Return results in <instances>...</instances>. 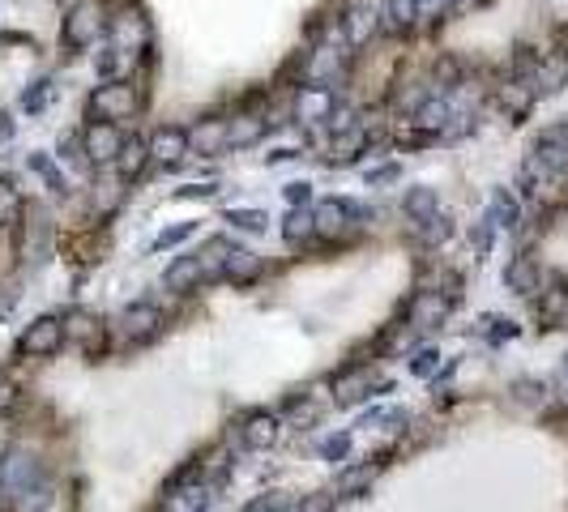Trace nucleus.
Instances as JSON below:
<instances>
[{
  "label": "nucleus",
  "instance_id": "1",
  "mask_svg": "<svg viewBox=\"0 0 568 512\" xmlns=\"http://www.w3.org/2000/svg\"><path fill=\"white\" fill-rule=\"evenodd\" d=\"M103 26H107V13H103L99 0H82V5H73V9H69L60 39H65L69 52H86V47L103 35Z\"/></svg>",
  "mask_w": 568,
  "mask_h": 512
},
{
  "label": "nucleus",
  "instance_id": "2",
  "mask_svg": "<svg viewBox=\"0 0 568 512\" xmlns=\"http://www.w3.org/2000/svg\"><path fill=\"white\" fill-rule=\"evenodd\" d=\"M137 111V94L133 86H124V82H107L90 94V116H99L107 124H116V120H129Z\"/></svg>",
  "mask_w": 568,
  "mask_h": 512
},
{
  "label": "nucleus",
  "instance_id": "3",
  "mask_svg": "<svg viewBox=\"0 0 568 512\" xmlns=\"http://www.w3.org/2000/svg\"><path fill=\"white\" fill-rule=\"evenodd\" d=\"M60 346H65V320H56V316H39L35 325H30L22 338H18V350H22V355H35V359L56 355Z\"/></svg>",
  "mask_w": 568,
  "mask_h": 512
},
{
  "label": "nucleus",
  "instance_id": "4",
  "mask_svg": "<svg viewBox=\"0 0 568 512\" xmlns=\"http://www.w3.org/2000/svg\"><path fill=\"white\" fill-rule=\"evenodd\" d=\"M163 325H167V316H163L159 303H133V308L120 312V329H124V338H129V342L159 338Z\"/></svg>",
  "mask_w": 568,
  "mask_h": 512
},
{
  "label": "nucleus",
  "instance_id": "5",
  "mask_svg": "<svg viewBox=\"0 0 568 512\" xmlns=\"http://www.w3.org/2000/svg\"><path fill=\"white\" fill-rule=\"evenodd\" d=\"M82 150H86V163H116L120 150H124V133L116 124H107V120H94L86 128V137H82Z\"/></svg>",
  "mask_w": 568,
  "mask_h": 512
},
{
  "label": "nucleus",
  "instance_id": "6",
  "mask_svg": "<svg viewBox=\"0 0 568 512\" xmlns=\"http://www.w3.org/2000/svg\"><path fill=\"white\" fill-rule=\"evenodd\" d=\"M312 222H317V235L321 239H342L355 231L359 222V210L351 201H321L317 210H312Z\"/></svg>",
  "mask_w": 568,
  "mask_h": 512
},
{
  "label": "nucleus",
  "instance_id": "7",
  "mask_svg": "<svg viewBox=\"0 0 568 512\" xmlns=\"http://www.w3.org/2000/svg\"><path fill=\"white\" fill-rule=\"evenodd\" d=\"M453 308V299L449 295H440V291H419L415 299H410V329L415 333H428V329H440V320L449 316Z\"/></svg>",
  "mask_w": 568,
  "mask_h": 512
},
{
  "label": "nucleus",
  "instance_id": "8",
  "mask_svg": "<svg viewBox=\"0 0 568 512\" xmlns=\"http://www.w3.org/2000/svg\"><path fill=\"white\" fill-rule=\"evenodd\" d=\"M193 150V137H188V128H159V133L150 137V158L154 163H167V167H176L180 158Z\"/></svg>",
  "mask_w": 568,
  "mask_h": 512
},
{
  "label": "nucleus",
  "instance_id": "9",
  "mask_svg": "<svg viewBox=\"0 0 568 512\" xmlns=\"http://www.w3.org/2000/svg\"><path fill=\"white\" fill-rule=\"evenodd\" d=\"M419 26V0H385L381 9V35L402 39Z\"/></svg>",
  "mask_w": 568,
  "mask_h": 512
},
{
  "label": "nucleus",
  "instance_id": "10",
  "mask_svg": "<svg viewBox=\"0 0 568 512\" xmlns=\"http://www.w3.org/2000/svg\"><path fill=\"white\" fill-rule=\"evenodd\" d=\"M112 39H116L112 47H120L124 56H133V60H137V56H141V47L150 43V26L141 22L137 13H120V18L112 22Z\"/></svg>",
  "mask_w": 568,
  "mask_h": 512
},
{
  "label": "nucleus",
  "instance_id": "11",
  "mask_svg": "<svg viewBox=\"0 0 568 512\" xmlns=\"http://www.w3.org/2000/svg\"><path fill=\"white\" fill-rule=\"evenodd\" d=\"M278 414H270V410H248L244 414V423H240V440L248 444V448H270L274 440H278Z\"/></svg>",
  "mask_w": 568,
  "mask_h": 512
},
{
  "label": "nucleus",
  "instance_id": "12",
  "mask_svg": "<svg viewBox=\"0 0 568 512\" xmlns=\"http://www.w3.org/2000/svg\"><path fill=\"white\" fill-rule=\"evenodd\" d=\"M496 99H500V107H504V111H509V120H522L526 111L534 107V99H539V90H534L530 77H509V82L500 86Z\"/></svg>",
  "mask_w": 568,
  "mask_h": 512
},
{
  "label": "nucleus",
  "instance_id": "13",
  "mask_svg": "<svg viewBox=\"0 0 568 512\" xmlns=\"http://www.w3.org/2000/svg\"><path fill=\"white\" fill-rule=\"evenodd\" d=\"M205 278H210V274H205L201 256H180V261L163 274V286H167V291H176V295H188V291H193V286H201Z\"/></svg>",
  "mask_w": 568,
  "mask_h": 512
},
{
  "label": "nucleus",
  "instance_id": "14",
  "mask_svg": "<svg viewBox=\"0 0 568 512\" xmlns=\"http://www.w3.org/2000/svg\"><path fill=\"white\" fill-rule=\"evenodd\" d=\"M223 278L235 282V286H248L261 278V256L248 252V248H231L227 261H223Z\"/></svg>",
  "mask_w": 568,
  "mask_h": 512
},
{
  "label": "nucleus",
  "instance_id": "15",
  "mask_svg": "<svg viewBox=\"0 0 568 512\" xmlns=\"http://www.w3.org/2000/svg\"><path fill=\"white\" fill-rule=\"evenodd\" d=\"M504 282H509V291H517V295H534L543 286V274H539V265H534V256H513L509 269H504Z\"/></svg>",
  "mask_w": 568,
  "mask_h": 512
},
{
  "label": "nucleus",
  "instance_id": "16",
  "mask_svg": "<svg viewBox=\"0 0 568 512\" xmlns=\"http://www.w3.org/2000/svg\"><path fill=\"white\" fill-rule=\"evenodd\" d=\"M265 128H270V120H261V116H235V120H227V150L257 146V141L265 137Z\"/></svg>",
  "mask_w": 568,
  "mask_h": 512
},
{
  "label": "nucleus",
  "instance_id": "17",
  "mask_svg": "<svg viewBox=\"0 0 568 512\" xmlns=\"http://www.w3.org/2000/svg\"><path fill=\"white\" fill-rule=\"evenodd\" d=\"M334 397H338V406H355L359 397H372V372L368 367H351V372H342L334 380Z\"/></svg>",
  "mask_w": 568,
  "mask_h": 512
},
{
  "label": "nucleus",
  "instance_id": "18",
  "mask_svg": "<svg viewBox=\"0 0 568 512\" xmlns=\"http://www.w3.org/2000/svg\"><path fill=\"white\" fill-rule=\"evenodd\" d=\"M568 82V56H539V69H534V90L539 94H556Z\"/></svg>",
  "mask_w": 568,
  "mask_h": 512
},
{
  "label": "nucleus",
  "instance_id": "19",
  "mask_svg": "<svg viewBox=\"0 0 568 512\" xmlns=\"http://www.w3.org/2000/svg\"><path fill=\"white\" fill-rule=\"evenodd\" d=\"M402 205H406V222H410V231H415L419 222H428V218H436V214H440V201H436V192H432V188H410Z\"/></svg>",
  "mask_w": 568,
  "mask_h": 512
},
{
  "label": "nucleus",
  "instance_id": "20",
  "mask_svg": "<svg viewBox=\"0 0 568 512\" xmlns=\"http://www.w3.org/2000/svg\"><path fill=\"white\" fill-rule=\"evenodd\" d=\"M150 163V146L141 137H124V150L116 158V167H120V180H137L141 171H146Z\"/></svg>",
  "mask_w": 568,
  "mask_h": 512
},
{
  "label": "nucleus",
  "instance_id": "21",
  "mask_svg": "<svg viewBox=\"0 0 568 512\" xmlns=\"http://www.w3.org/2000/svg\"><path fill=\"white\" fill-rule=\"evenodd\" d=\"M419 128V133H445V124H449V103L445 99H423L415 107V120H410Z\"/></svg>",
  "mask_w": 568,
  "mask_h": 512
},
{
  "label": "nucleus",
  "instance_id": "22",
  "mask_svg": "<svg viewBox=\"0 0 568 512\" xmlns=\"http://www.w3.org/2000/svg\"><path fill=\"white\" fill-rule=\"evenodd\" d=\"M188 137H193V146H197L201 154H223V150H227V120H205V124H197Z\"/></svg>",
  "mask_w": 568,
  "mask_h": 512
},
{
  "label": "nucleus",
  "instance_id": "23",
  "mask_svg": "<svg viewBox=\"0 0 568 512\" xmlns=\"http://www.w3.org/2000/svg\"><path fill=\"white\" fill-rule=\"evenodd\" d=\"M372 30H381V18H376L372 9H355L351 18H346V26H342L346 47H364L372 39Z\"/></svg>",
  "mask_w": 568,
  "mask_h": 512
},
{
  "label": "nucleus",
  "instance_id": "24",
  "mask_svg": "<svg viewBox=\"0 0 568 512\" xmlns=\"http://www.w3.org/2000/svg\"><path fill=\"white\" fill-rule=\"evenodd\" d=\"M65 338L73 342H82L86 350L99 342V316H90V312H69L65 316Z\"/></svg>",
  "mask_w": 568,
  "mask_h": 512
},
{
  "label": "nucleus",
  "instance_id": "25",
  "mask_svg": "<svg viewBox=\"0 0 568 512\" xmlns=\"http://www.w3.org/2000/svg\"><path fill=\"white\" fill-rule=\"evenodd\" d=\"M487 218H492L496 227H517V222H522V205H517L513 192L500 188L496 197H492V214H487Z\"/></svg>",
  "mask_w": 568,
  "mask_h": 512
},
{
  "label": "nucleus",
  "instance_id": "26",
  "mask_svg": "<svg viewBox=\"0 0 568 512\" xmlns=\"http://www.w3.org/2000/svg\"><path fill=\"white\" fill-rule=\"evenodd\" d=\"M376 478V466H355V470H342L338 483H334V495H359L364 487H372Z\"/></svg>",
  "mask_w": 568,
  "mask_h": 512
},
{
  "label": "nucleus",
  "instance_id": "27",
  "mask_svg": "<svg viewBox=\"0 0 568 512\" xmlns=\"http://www.w3.org/2000/svg\"><path fill=\"white\" fill-rule=\"evenodd\" d=\"M282 235H287V244H299V239H312V235H317V222H312V214H304V210H291Z\"/></svg>",
  "mask_w": 568,
  "mask_h": 512
},
{
  "label": "nucleus",
  "instance_id": "28",
  "mask_svg": "<svg viewBox=\"0 0 568 512\" xmlns=\"http://www.w3.org/2000/svg\"><path fill=\"white\" fill-rule=\"evenodd\" d=\"M22 214V197H18V188H13L9 180H0V227H9L13 218Z\"/></svg>",
  "mask_w": 568,
  "mask_h": 512
},
{
  "label": "nucleus",
  "instance_id": "29",
  "mask_svg": "<svg viewBox=\"0 0 568 512\" xmlns=\"http://www.w3.org/2000/svg\"><path fill=\"white\" fill-rule=\"evenodd\" d=\"M436 82H440V90H457L462 86V60H453V56H445L436 64Z\"/></svg>",
  "mask_w": 568,
  "mask_h": 512
},
{
  "label": "nucleus",
  "instance_id": "30",
  "mask_svg": "<svg viewBox=\"0 0 568 512\" xmlns=\"http://www.w3.org/2000/svg\"><path fill=\"white\" fill-rule=\"evenodd\" d=\"M364 133H355V128H351V133H342V141H338V146H334V163H351V158H355V150H364Z\"/></svg>",
  "mask_w": 568,
  "mask_h": 512
},
{
  "label": "nucleus",
  "instance_id": "31",
  "mask_svg": "<svg viewBox=\"0 0 568 512\" xmlns=\"http://www.w3.org/2000/svg\"><path fill=\"white\" fill-rule=\"evenodd\" d=\"M227 222H231V227H240V231H265V222H270V218H265L261 210H231Z\"/></svg>",
  "mask_w": 568,
  "mask_h": 512
},
{
  "label": "nucleus",
  "instance_id": "32",
  "mask_svg": "<svg viewBox=\"0 0 568 512\" xmlns=\"http://www.w3.org/2000/svg\"><path fill=\"white\" fill-rule=\"evenodd\" d=\"M30 167H35V171H39V175H43V180L52 184V188L65 192V175H60V171L52 167V158H47V154H30Z\"/></svg>",
  "mask_w": 568,
  "mask_h": 512
},
{
  "label": "nucleus",
  "instance_id": "33",
  "mask_svg": "<svg viewBox=\"0 0 568 512\" xmlns=\"http://www.w3.org/2000/svg\"><path fill=\"white\" fill-rule=\"evenodd\" d=\"M321 453H325L329 461H342L346 453H351V436H346V431H338V436H325V440H321Z\"/></svg>",
  "mask_w": 568,
  "mask_h": 512
},
{
  "label": "nucleus",
  "instance_id": "34",
  "mask_svg": "<svg viewBox=\"0 0 568 512\" xmlns=\"http://www.w3.org/2000/svg\"><path fill=\"white\" fill-rule=\"evenodd\" d=\"M568 316V291H551L543 299V320H564Z\"/></svg>",
  "mask_w": 568,
  "mask_h": 512
},
{
  "label": "nucleus",
  "instance_id": "35",
  "mask_svg": "<svg viewBox=\"0 0 568 512\" xmlns=\"http://www.w3.org/2000/svg\"><path fill=\"white\" fill-rule=\"evenodd\" d=\"M470 239H475V252L483 256V252H492V239H496V222L492 218H483L475 231H470Z\"/></svg>",
  "mask_w": 568,
  "mask_h": 512
},
{
  "label": "nucleus",
  "instance_id": "36",
  "mask_svg": "<svg viewBox=\"0 0 568 512\" xmlns=\"http://www.w3.org/2000/svg\"><path fill=\"white\" fill-rule=\"evenodd\" d=\"M291 512H334V495H304L299 504H291Z\"/></svg>",
  "mask_w": 568,
  "mask_h": 512
},
{
  "label": "nucleus",
  "instance_id": "37",
  "mask_svg": "<svg viewBox=\"0 0 568 512\" xmlns=\"http://www.w3.org/2000/svg\"><path fill=\"white\" fill-rule=\"evenodd\" d=\"M193 231H197L193 222H184V227H171V231H163L159 239H154V248H176V244H184V239L193 235Z\"/></svg>",
  "mask_w": 568,
  "mask_h": 512
},
{
  "label": "nucleus",
  "instance_id": "38",
  "mask_svg": "<svg viewBox=\"0 0 568 512\" xmlns=\"http://www.w3.org/2000/svg\"><path fill=\"white\" fill-rule=\"evenodd\" d=\"M449 9H453V0H419V18H428V22H440Z\"/></svg>",
  "mask_w": 568,
  "mask_h": 512
},
{
  "label": "nucleus",
  "instance_id": "39",
  "mask_svg": "<svg viewBox=\"0 0 568 512\" xmlns=\"http://www.w3.org/2000/svg\"><path fill=\"white\" fill-rule=\"evenodd\" d=\"M287 419L291 423H312V419H317V406H312V402H291L287 406Z\"/></svg>",
  "mask_w": 568,
  "mask_h": 512
},
{
  "label": "nucleus",
  "instance_id": "40",
  "mask_svg": "<svg viewBox=\"0 0 568 512\" xmlns=\"http://www.w3.org/2000/svg\"><path fill=\"white\" fill-rule=\"evenodd\" d=\"M13 402H18V389H13V380L0 372V414H9L13 410Z\"/></svg>",
  "mask_w": 568,
  "mask_h": 512
},
{
  "label": "nucleus",
  "instance_id": "41",
  "mask_svg": "<svg viewBox=\"0 0 568 512\" xmlns=\"http://www.w3.org/2000/svg\"><path fill=\"white\" fill-rule=\"evenodd\" d=\"M47 99H52V82H39V86H35V94L26 90V107H30V111H39Z\"/></svg>",
  "mask_w": 568,
  "mask_h": 512
},
{
  "label": "nucleus",
  "instance_id": "42",
  "mask_svg": "<svg viewBox=\"0 0 568 512\" xmlns=\"http://www.w3.org/2000/svg\"><path fill=\"white\" fill-rule=\"evenodd\" d=\"M287 201H291V205H299V201L308 205V201H312V188H308V184H287Z\"/></svg>",
  "mask_w": 568,
  "mask_h": 512
},
{
  "label": "nucleus",
  "instance_id": "43",
  "mask_svg": "<svg viewBox=\"0 0 568 512\" xmlns=\"http://www.w3.org/2000/svg\"><path fill=\"white\" fill-rule=\"evenodd\" d=\"M517 397H522V402H539V384H534V380H517Z\"/></svg>",
  "mask_w": 568,
  "mask_h": 512
},
{
  "label": "nucleus",
  "instance_id": "44",
  "mask_svg": "<svg viewBox=\"0 0 568 512\" xmlns=\"http://www.w3.org/2000/svg\"><path fill=\"white\" fill-rule=\"evenodd\" d=\"M432 367H436V355H432V350H423V355L415 359V372H419V376H428Z\"/></svg>",
  "mask_w": 568,
  "mask_h": 512
},
{
  "label": "nucleus",
  "instance_id": "45",
  "mask_svg": "<svg viewBox=\"0 0 568 512\" xmlns=\"http://www.w3.org/2000/svg\"><path fill=\"white\" fill-rule=\"evenodd\" d=\"M214 192H218L214 184H205V188H201V184H193V188H184L180 197H214Z\"/></svg>",
  "mask_w": 568,
  "mask_h": 512
},
{
  "label": "nucleus",
  "instance_id": "46",
  "mask_svg": "<svg viewBox=\"0 0 568 512\" xmlns=\"http://www.w3.org/2000/svg\"><path fill=\"white\" fill-rule=\"evenodd\" d=\"M13 137V124H9V116H0V141H9Z\"/></svg>",
  "mask_w": 568,
  "mask_h": 512
},
{
  "label": "nucleus",
  "instance_id": "47",
  "mask_svg": "<svg viewBox=\"0 0 568 512\" xmlns=\"http://www.w3.org/2000/svg\"><path fill=\"white\" fill-rule=\"evenodd\" d=\"M265 512H291V504H282V500H274L270 508H265Z\"/></svg>",
  "mask_w": 568,
  "mask_h": 512
},
{
  "label": "nucleus",
  "instance_id": "48",
  "mask_svg": "<svg viewBox=\"0 0 568 512\" xmlns=\"http://www.w3.org/2000/svg\"><path fill=\"white\" fill-rule=\"evenodd\" d=\"M65 5H69V9H73V5H82V0H65Z\"/></svg>",
  "mask_w": 568,
  "mask_h": 512
}]
</instances>
